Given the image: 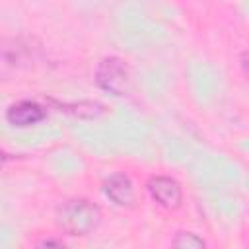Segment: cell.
<instances>
[{
    "instance_id": "cell-1",
    "label": "cell",
    "mask_w": 249,
    "mask_h": 249,
    "mask_svg": "<svg viewBox=\"0 0 249 249\" xmlns=\"http://www.w3.org/2000/svg\"><path fill=\"white\" fill-rule=\"evenodd\" d=\"M101 222V210L88 198H68L56 208V224L68 235H86Z\"/></svg>"
},
{
    "instance_id": "cell-2",
    "label": "cell",
    "mask_w": 249,
    "mask_h": 249,
    "mask_svg": "<svg viewBox=\"0 0 249 249\" xmlns=\"http://www.w3.org/2000/svg\"><path fill=\"white\" fill-rule=\"evenodd\" d=\"M95 82L103 91L111 95H126L132 82L126 60L115 54L101 58L95 68Z\"/></svg>"
},
{
    "instance_id": "cell-3",
    "label": "cell",
    "mask_w": 249,
    "mask_h": 249,
    "mask_svg": "<svg viewBox=\"0 0 249 249\" xmlns=\"http://www.w3.org/2000/svg\"><path fill=\"white\" fill-rule=\"evenodd\" d=\"M35 54L33 47L23 39H0V82L18 76L21 70L31 66Z\"/></svg>"
},
{
    "instance_id": "cell-4",
    "label": "cell",
    "mask_w": 249,
    "mask_h": 249,
    "mask_svg": "<svg viewBox=\"0 0 249 249\" xmlns=\"http://www.w3.org/2000/svg\"><path fill=\"white\" fill-rule=\"evenodd\" d=\"M148 193L150 196L163 208L167 210H175L181 206L183 202V191L181 185L167 175H154L148 179Z\"/></svg>"
},
{
    "instance_id": "cell-5",
    "label": "cell",
    "mask_w": 249,
    "mask_h": 249,
    "mask_svg": "<svg viewBox=\"0 0 249 249\" xmlns=\"http://www.w3.org/2000/svg\"><path fill=\"white\" fill-rule=\"evenodd\" d=\"M45 117H47V109L41 103L31 101V99H21L18 103H12L8 107V111H6V121L12 126H18V128H25V126L37 124Z\"/></svg>"
},
{
    "instance_id": "cell-6",
    "label": "cell",
    "mask_w": 249,
    "mask_h": 249,
    "mask_svg": "<svg viewBox=\"0 0 249 249\" xmlns=\"http://www.w3.org/2000/svg\"><path fill=\"white\" fill-rule=\"evenodd\" d=\"M105 195L119 206H132L134 202V187L128 175L124 173H113L103 181Z\"/></svg>"
},
{
    "instance_id": "cell-7",
    "label": "cell",
    "mask_w": 249,
    "mask_h": 249,
    "mask_svg": "<svg viewBox=\"0 0 249 249\" xmlns=\"http://www.w3.org/2000/svg\"><path fill=\"white\" fill-rule=\"evenodd\" d=\"M53 105L58 107V111L70 113V115L80 117V119H93V117L103 113V105L97 103V101H78V103H56V101H53Z\"/></svg>"
},
{
    "instance_id": "cell-8",
    "label": "cell",
    "mask_w": 249,
    "mask_h": 249,
    "mask_svg": "<svg viewBox=\"0 0 249 249\" xmlns=\"http://www.w3.org/2000/svg\"><path fill=\"white\" fill-rule=\"evenodd\" d=\"M171 249H206V243L195 231H177L171 239Z\"/></svg>"
},
{
    "instance_id": "cell-9",
    "label": "cell",
    "mask_w": 249,
    "mask_h": 249,
    "mask_svg": "<svg viewBox=\"0 0 249 249\" xmlns=\"http://www.w3.org/2000/svg\"><path fill=\"white\" fill-rule=\"evenodd\" d=\"M35 249H66V247H64V243L58 241V239H43L41 243H37Z\"/></svg>"
},
{
    "instance_id": "cell-10",
    "label": "cell",
    "mask_w": 249,
    "mask_h": 249,
    "mask_svg": "<svg viewBox=\"0 0 249 249\" xmlns=\"http://www.w3.org/2000/svg\"><path fill=\"white\" fill-rule=\"evenodd\" d=\"M10 158H12L10 154H6V152H2V150H0V165H4V163L10 160Z\"/></svg>"
}]
</instances>
